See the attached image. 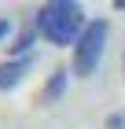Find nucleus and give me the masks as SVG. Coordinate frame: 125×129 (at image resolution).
Segmentation results:
<instances>
[{"label": "nucleus", "instance_id": "nucleus-1", "mask_svg": "<svg viewBox=\"0 0 125 129\" xmlns=\"http://www.w3.org/2000/svg\"><path fill=\"white\" fill-rule=\"evenodd\" d=\"M33 26H37V37H44L48 44H77L88 22H85L81 4H74V0H52V4L37 8Z\"/></svg>", "mask_w": 125, "mask_h": 129}, {"label": "nucleus", "instance_id": "nucleus-2", "mask_svg": "<svg viewBox=\"0 0 125 129\" xmlns=\"http://www.w3.org/2000/svg\"><path fill=\"white\" fill-rule=\"evenodd\" d=\"M107 33H110V26L103 19L85 26L81 41L74 44V74L77 78H92L99 70V59H103V48H107Z\"/></svg>", "mask_w": 125, "mask_h": 129}, {"label": "nucleus", "instance_id": "nucleus-3", "mask_svg": "<svg viewBox=\"0 0 125 129\" xmlns=\"http://www.w3.org/2000/svg\"><path fill=\"white\" fill-rule=\"evenodd\" d=\"M29 70H33V55L0 63V92H8V89H15V85H22V78H26Z\"/></svg>", "mask_w": 125, "mask_h": 129}, {"label": "nucleus", "instance_id": "nucleus-4", "mask_svg": "<svg viewBox=\"0 0 125 129\" xmlns=\"http://www.w3.org/2000/svg\"><path fill=\"white\" fill-rule=\"evenodd\" d=\"M63 92H66V70H55L48 78V85H44V92H40V100H44V103H55Z\"/></svg>", "mask_w": 125, "mask_h": 129}, {"label": "nucleus", "instance_id": "nucleus-5", "mask_svg": "<svg viewBox=\"0 0 125 129\" xmlns=\"http://www.w3.org/2000/svg\"><path fill=\"white\" fill-rule=\"evenodd\" d=\"M33 41H37V26L29 22L26 30H22L19 37H15V44H11V52H15V59H26V55H29V48H33Z\"/></svg>", "mask_w": 125, "mask_h": 129}, {"label": "nucleus", "instance_id": "nucleus-6", "mask_svg": "<svg viewBox=\"0 0 125 129\" xmlns=\"http://www.w3.org/2000/svg\"><path fill=\"white\" fill-rule=\"evenodd\" d=\"M107 129H125V114H110L107 118Z\"/></svg>", "mask_w": 125, "mask_h": 129}, {"label": "nucleus", "instance_id": "nucleus-7", "mask_svg": "<svg viewBox=\"0 0 125 129\" xmlns=\"http://www.w3.org/2000/svg\"><path fill=\"white\" fill-rule=\"evenodd\" d=\"M4 37H11V22L8 19H0V41H4Z\"/></svg>", "mask_w": 125, "mask_h": 129}]
</instances>
